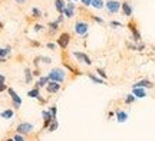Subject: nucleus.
I'll use <instances>...</instances> for the list:
<instances>
[{
  "label": "nucleus",
  "instance_id": "c9c22d12",
  "mask_svg": "<svg viewBox=\"0 0 155 141\" xmlns=\"http://www.w3.org/2000/svg\"><path fill=\"white\" fill-rule=\"evenodd\" d=\"M111 26H121L119 22H111Z\"/></svg>",
  "mask_w": 155,
  "mask_h": 141
},
{
  "label": "nucleus",
  "instance_id": "2f4dec72",
  "mask_svg": "<svg viewBox=\"0 0 155 141\" xmlns=\"http://www.w3.org/2000/svg\"><path fill=\"white\" fill-rule=\"evenodd\" d=\"M46 46H48L49 49H56V45H55V43H48Z\"/></svg>",
  "mask_w": 155,
  "mask_h": 141
},
{
  "label": "nucleus",
  "instance_id": "7c9ffc66",
  "mask_svg": "<svg viewBox=\"0 0 155 141\" xmlns=\"http://www.w3.org/2000/svg\"><path fill=\"white\" fill-rule=\"evenodd\" d=\"M81 2H82L85 6H91V5H92V0H81Z\"/></svg>",
  "mask_w": 155,
  "mask_h": 141
},
{
  "label": "nucleus",
  "instance_id": "a211bd4d",
  "mask_svg": "<svg viewBox=\"0 0 155 141\" xmlns=\"http://www.w3.org/2000/svg\"><path fill=\"white\" fill-rule=\"evenodd\" d=\"M32 76H33V72H32L29 68L25 69V81H26L28 84L29 82H32Z\"/></svg>",
  "mask_w": 155,
  "mask_h": 141
},
{
  "label": "nucleus",
  "instance_id": "473e14b6",
  "mask_svg": "<svg viewBox=\"0 0 155 141\" xmlns=\"http://www.w3.org/2000/svg\"><path fill=\"white\" fill-rule=\"evenodd\" d=\"M6 89H7V86H6L5 84H2V85H0V92H3V91H6Z\"/></svg>",
  "mask_w": 155,
  "mask_h": 141
},
{
  "label": "nucleus",
  "instance_id": "dca6fc26",
  "mask_svg": "<svg viewBox=\"0 0 155 141\" xmlns=\"http://www.w3.org/2000/svg\"><path fill=\"white\" fill-rule=\"evenodd\" d=\"M55 7H56V10L59 12V13H62V12L65 10L66 5H65V2H63V0H55Z\"/></svg>",
  "mask_w": 155,
  "mask_h": 141
},
{
  "label": "nucleus",
  "instance_id": "a878e982",
  "mask_svg": "<svg viewBox=\"0 0 155 141\" xmlns=\"http://www.w3.org/2000/svg\"><path fill=\"white\" fill-rule=\"evenodd\" d=\"M56 128H58V123H56V119H55V121H52V124L49 125V131L52 133V131H55Z\"/></svg>",
  "mask_w": 155,
  "mask_h": 141
},
{
  "label": "nucleus",
  "instance_id": "58836bf2",
  "mask_svg": "<svg viewBox=\"0 0 155 141\" xmlns=\"http://www.w3.org/2000/svg\"><path fill=\"white\" fill-rule=\"evenodd\" d=\"M6 59H3V58H0V62H5Z\"/></svg>",
  "mask_w": 155,
  "mask_h": 141
},
{
  "label": "nucleus",
  "instance_id": "ddd939ff",
  "mask_svg": "<svg viewBox=\"0 0 155 141\" xmlns=\"http://www.w3.org/2000/svg\"><path fill=\"white\" fill-rule=\"evenodd\" d=\"M121 7H122V10H124V15H125V16H131V15H132V7H131L129 3L124 2Z\"/></svg>",
  "mask_w": 155,
  "mask_h": 141
},
{
  "label": "nucleus",
  "instance_id": "f3484780",
  "mask_svg": "<svg viewBox=\"0 0 155 141\" xmlns=\"http://www.w3.org/2000/svg\"><path fill=\"white\" fill-rule=\"evenodd\" d=\"M28 96H30V98H39V96H40V91H39V88H33V89H30L28 92Z\"/></svg>",
  "mask_w": 155,
  "mask_h": 141
},
{
  "label": "nucleus",
  "instance_id": "aec40b11",
  "mask_svg": "<svg viewBox=\"0 0 155 141\" xmlns=\"http://www.w3.org/2000/svg\"><path fill=\"white\" fill-rule=\"evenodd\" d=\"M88 75H89V78L92 79V81H94L95 84H101V85H102V84H105V81H104V79L98 78V76H95L94 73H88Z\"/></svg>",
  "mask_w": 155,
  "mask_h": 141
},
{
  "label": "nucleus",
  "instance_id": "ea45409f",
  "mask_svg": "<svg viewBox=\"0 0 155 141\" xmlns=\"http://www.w3.org/2000/svg\"><path fill=\"white\" fill-rule=\"evenodd\" d=\"M6 141H15V140H13V138H7V140H6Z\"/></svg>",
  "mask_w": 155,
  "mask_h": 141
},
{
  "label": "nucleus",
  "instance_id": "f704fd0d",
  "mask_svg": "<svg viewBox=\"0 0 155 141\" xmlns=\"http://www.w3.org/2000/svg\"><path fill=\"white\" fill-rule=\"evenodd\" d=\"M42 28H43L42 25H36V26H35V30H42Z\"/></svg>",
  "mask_w": 155,
  "mask_h": 141
},
{
  "label": "nucleus",
  "instance_id": "a19ab883",
  "mask_svg": "<svg viewBox=\"0 0 155 141\" xmlns=\"http://www.w3.org/2000/svg\"><path fill=\"white\" fill-rule=\"evenodd\" d=\"M2 28H3V25H2V22H0V29H2Z\"/></svg>",
  "mask_w": 155,
  "mask_h": 141
},
{
  "label": "nucleus",
  "instance_id": "2eb2a0df",
  "mask_svg": "<svg viewBox=\"0 0 155 141\" xmlns=\"http://www.w3.org/2000/svg\"><path fill=\"white\" fill-rule=\"evenodd\" d=\"M49 84V78L48 76H42V78L38 81V84H36V88H46V85Z\"/></svg>",
  "mask_w": 155,
  "mask_h": 141
},
{
  "label": "nucleus",
  "instance_id": "f257e3e1",
  "mask_svg": "<svg viewBox=\"0 0 155 141\" xmlns=\"http://www.w3.org/2000/svg\"><path fill=\"white\" fill-rule=\"evenodd\" d=\"M48 78H49V81H53V82H58V84H61V82H63L65 81V78H66V73H65V71L61 68H55L50 71V73L48 75Z\"/></svg>",
  "mask_w": 155,
  "mask_h": 141
},
{
  "label": "nucleus",
  "instance_id": "4be33fe9",
  "mask_svg": "<svg viewBox=\"0 0 155 141\" xmlns=\"http://www.w3.org/2000/svg\"><path fill=\"white\" fill-rule=\"evenodd\" d=\"M92 6L95 9H102L104 7V2L102 0H92Z\"/></svg>",
  "mask_w": 155,
  "mask_h": 141
},
{
  "label": "nucleus",
  "instance_id": "7ed1b4c3",
  "mask_svg": "<svg viewBox=\"0 0 155 141\" xmlns=\"http://www.w3.org/2000/svg\"><path fill=\"white\" fill-rule=\"evenodd\" d=\"M7 92H9L12 101H13V107H15V108H20V105H22V98L16 94V91L13 89V88H9V89H7Z\"/></svg>",
  "mask_w": 155,
  "mask_h": 141
},
{
  "label": "nucleus",
  "instance_id": "c756f323",
  "mask_svg": "<svg viewBox=\"0 0 155 141\" xmlns=\"http://www.w3.org/2000/svg\"><path fill=\"white\" fill-rule=\"evenodd\" d=\"M50 29H52V30H58V22L50 23Z\"/></svg>",
  "mask_w": 155,
  "mask_h": 141
},
{
  "label": "nucleus",
  "instance_id": "72a5a7b5",
  "mask_svg": "<svg viewBox=\"0 0 155 141\" xmlns=\"http://www.w3.org/2000/svg\"><path fill=\"white\" fill-rule=\"evenodd\" d=\"M5 81H6L5 75H0V85H2V84H5Z\"/></svg>",
  "mask_w": 155,
  "mask_h": 141
},
{
  "label": "nucleus",
  "instance_id": "39448f33",
  "mask_svg": "<svg viewBox=\"0 0 155 141\" xmlns=\"http://www.w3.org/2000/svg\"><path fill=\"white\" fill-rule=\"evenodd\" d=\"M73 56L76 58L79 62L85 63V65H92V61H91V58L88 55H85L83 52H73Z\"/></svg>",
  "mask_w": 155,
  "mask_h": 141
},
{
  "label": "nucleus",
  "instance_id": "c85d7f7f",
  "mask_svg": "<svg viewBox=\"0 0 155 141\" xmlns=\"http://www.w3.org/2000/svg\"><path fill=\"white\" fill-rule=\"evenodd\" d=\"M42 62H45V63H50V62H52V59H50L49 56H43V58H42Z\"/></svg>",
  "mask_w": 155,
  "mask_h": 141
},
{
  "label": "nucleus",
  "instance_id": "393cba45",
  "mask_svg": "<svg viewBox=\"0 0 155 141\" xmlns=\"http://www.w3.org/2000/svg\"><path fill=\"white\" fill-rule=\"evenodd\" d=\"M32 15H33V17H40V16H42L40 10H39V9H36V7H33V9H32Z\"/></svg>",
  "mask_w": 155,
  "mask_h": 141
},
{
  "label": "nucleus",
  "instance_id": "412c9836",
  "mask_svg": "<svg viewBox=\"0 0 155 141\" xmlns=\"http://www.w3.org/2000/svg\"><path fill=\"white\" fill-rule=\"evenodd\" d=\"M9 53H10V48H2V49H0V58H3V59H5Z\"/></svg>",
  "mask_w": 155,
  "mask_h": 141
},
{
  "label": "nucleus",
  "instance_id": "4468645a",
  "mask_svg": "<svg viewBox=\"0 0 155 141\" xmlns=\"http://www.w3.org/2000/svg\"><path fill=\"white\" fill-rule=\"evenodd\" d=\"M116 119H118V123H125L128 119V114L125 111H118L116 112Z\"/></svg>",
  "mask_w": 155,
  "mask_h": 141
},
{
  "label": "nucleus",
  "instance_id": "9b49d317",
  "mask_svg": "<svg viewBox=\"0 0 155 141\" xmlns=\"http://www.w3.org/2000/svg\"><path fill=\"white\" fill-rule=\"evenodd\" d=\"M63 13L66 15V17H72L73 13H75V5H73V3H68L66 7H65V10H63Z\"/></svg>",
  "mask_w": 155,
  "mask_h": 141
},
{
  "label": "nucleus",
  "instance_id": "5701e85b",
  "mask_svg": "<svg viewBox=\"0 0 155 141\" xmlns=\"http://www.w3.org/2000/svg\"><path fill=\"white\" fill-rule=\"evenodd\" d=\"M134 101H135V96H134L132 94L127 95V98H125V102H127V104H132Z\"/></svg>",
  "mask_w": 155,
  "mask_h": 141
},
{
  "label": "nucleus",
  "instance_id": "9d476101",
  "mask_svg": "<svg viewBox=\"0 0 155 141\" xmlns=\"http://www.w3.org/2000/svg\"><path fill=\"white\" fill-rule=\"evenodd\" d=\"M59 89H61V84L53 82V81H49V84L46 85V91H48L49 94H56Z\"/></svg>",
  "mask_w": 155,
  "mask_h": 141
},
{
  "label": "nucleus",
  "instance_id": "6e6552de",
  "mask_svg": "<svg viewBox=\"0 0 155 141\" xmlns=\"http://www.w3.org/2000/svg\"><path fill=\"white\" fill-rule=\"evenodd\" d=\"M128 28H129V30L132 32L134 40H135V42H139V40H141V33H139L138 29H137V25L134 22H131V23H128Z\"/></svg>",
  "mask_w": 155,
  "mask_h": 141
},
{
  "label": "nucleus",
  "instance_id": "0eeeda50",
  "mask_svg": "<svg viewBox=\"0 0 155 141\" xmlns=\"http://www.w3.org/2000/svg\"><path fill=\"white\" fill-rule=\"evenodd\" d=\"M88 29H89V25L86 22H76V25H75V32L78 35H86Z\"/></svg>",
  "mask_w": 155,
  "mask_h": 141
},
{
  "label": "nucleus",
  "instance_id": "cd10ccee",
  "mask_svg": "<svg viewBox=\"0 0 155 141\" xmlns=\"http://www.w3.org/2000/svg\"><path fill=\"white\" fill-rule=\"evenodd\" d=\"M13 140L15 141H26L25 138H23V136H20V134H16V136L13 137Z\"/></svg>",
  "mask_w": 155,
  "mask_h": 141
},
{
  "label": "nucleus",
  "instance_id": "bb28decb",
  "mask_svg": "<svg viewBox=\"0 0 155 141\" xmlns=\"http://www.w3.org/2000/svg\"><path fill=\"white\" fill-rule=\"evenodd\" d=\"M96 72L99 73V75H101V76H102V78H104V79H106V78H108V76H106V73H105V71H104V69L98 68V69H96Z\"/></svg>",
  "mask_w": 155,
  "mask_h": 141
},
{
  "label": "nucleus",
  "instance_id": "20e7f679",
  "mask_svg": "<svg viewBox=\"0 0 155 141\" xmlns=\"http://www.w3.org/2000/svg\"><path fill=\"white\" fill-rule=\"evenodd\" d=\"M69 42H71V35L69 33H62L61 36H59V39H58V45L61 46L62 49H66L68 45H69Z\"/></svg>",
  "mask_w": 155,
  "mask_h": 141
},
{
  "label": "nucleus",
  "instance_id": "f03ea898",
  "mask_svg": "<svg viewBox=\"0 0 155 141\" xmlns=\"http://www.w3.org/2000/svg\"><path fill=\"white\" fill-rule=\"evenodd\" d=\"M33 130H35V125L30 124V123H20V124L16 127L17 134H20V136L30 134V133H33Z\"/></svg>",
  "mask_w": 155,
  "mask_h": 141
},
{
  "label": "nucleus",
  "instance_id": "1a4fd4ad",
  "mask_svg": "<svg viewBox=\"0 0 155 141\" xmlns=\"http://www.w3.org/2000/svg\"><path fill=\"white\" fill-rule=\"evenodd\" d=\"M132 88H154V84L148 81V79H141L137 84L132 85Z\"/></svg>",
  "mask_w": 155,
  "mask_h": 141
},
{
  "label": "nucleus",
  "instance_id": "b1692460",
  "mask_svg": "<svg viewBox=\"0 0 155 141\" xmlns=\"http://www.w3.org/2000/svg\"><path fill=\"white\" fill-rule=\"evenodd\" d=\"M49 112L52 114V117H53V119H56V114H58V108H56L55 105H53V107H50Z\"/></svg>",
  "mask_w": 155,
  "mask_h": 141
},
{
  "label": "nucleus",
  "instance_id": "4c0bfd02",
  "mask_svg": "<svg viewBox=\"0 0 155 141\" xmlns=\"http://www.w3.org/2000/svg\"><path fill=\"white\" fill-rule=\"evenodd\" d=\"M15 2H16V3H19V5H23L26 0H15Z\"/></svg>",
  "mask_w": 155,
  "mask_h": 141
},
{
  "label": "nucleus",
  "instance_id": "423d86ee",
  "mask_svg": "<svg viewBox=\"0 0 155 141\" xmlns=\"http://www.w3.org/2000/svg\"><path fill=\"white\" fill-rule=\"evenodd\" d=\"M106 9L111 12V13H116V12L121 9V3L118 2V0H109V2H106Z\"/></svg>",
  "mask_w": 155,
  "mask_h": 141
},
{
  "label": "nucleus",
  "instance_id": "6ab92c4d",
  "mask_svg": "<svg viewBox=\"0 0 155 141\" xmlns=\"http://www.w3.org/2000/svg\"><path fill=\"white\" fill-rule=\"evenodd\" d=\"M0 117H2V118H6V119H10L12 117H13V111H12V109H6L3 112H0Z\"/></svg>",
  "mask_w": 155,
  "mask_h": 141
},
{
  "label": "nucleus",
  "instance_id": "e433bc0d",
  "mask_svg": "<svg viewBox=\"0 0 155 141\" xmlns=\"http://www.w3.org/2000/svg\"><path fill=\"white\" fill-rule=\"evenodd\" d=\"M94 19H95V20H96V22H99V23H102V22H104V20L101 19V17H96V16H94Z\"/></svg>",
  "mask_w": 155,
  "mask_h": 141
},
{
  "label": "nucleus",
  "instance_id": "f8f14e48",
  "mask_svg": "<svg viewBox=\"0 0 155 141\" xmlns=\"http://www.w3.org/2000/svg\"><path fill=\"white\" fill-rule=\"evenodd\" d=\"M132 95L135 98H145L147 94H145L144 88H132Z\"/></svg>",
  "mask_w": 155,
  "mask_h": 141
}]
</instances>
